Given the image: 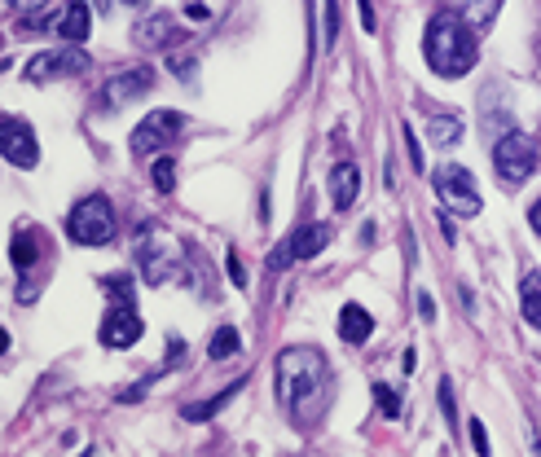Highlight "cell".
<instances>
[{
	"label": "cell",
	"mask_w": 541,
	"mask_h": 457,
	"mask_svg": "<svg viewBox=\"0 0 541 457\" xmlns=\"http://www.w3.org/2000/svg\"><path fill=\"white\" fill-rule=\"evenodd\" d=\"M5 159L14 167H36L40 163L36 132H31V124H27V119H18V115L5 119Z\"/></svg>",
	"instance_id": "7c38bea8"
},
{
	"label": "cell",
	"mask_w": 541,
	"mask_h": 457,
	"mask_svg": "<svg viewBox=\"0 0 541 457\" xmlns=\"http://www.w3.org/2000/svg\"><path fill=\"white\" fill-rule=\"evenodd\" d=\"M150 84H154L150 66H132V71H119V75H110V80L102 84V102L110 110H119V106L137 102L141 93H150Z\"/></svg>",
	"instance_id": "8fae6325"
},
{
	"label": "cell",
	"mask_w": 541,
	"mask_h": 457,
	"mask_svg": "<svg viewBox=\"0 0 541 457\" xmlns=\"http://www.w3.org/2000/svg\"><path fill=\"white\" fill-rule=\"evenodd\" d=\"M229 277H234V286H247V273H242V264H238L234 251H229Z\"/></svg>",
	"instance_id": "4dcf8cb0"
},
{
	"label": "cell",
	"mask_w": 541,
	"mask_h": 457,
	"mask_svg": "<svg viewBox=\"0 0 541 457\" xmlns=\"http://www.w3.org/2000/svg\"><path fill=\"white\" fill-rule=\"evenodd\" d=\"M502 14V0H462V22L471 31H489Z\"/></svg>",
	"instance_id": "e0dca14e"
},
{
	"label": "cell",
	"mask_w": 541,
	"mask_h": 457,
	"mask_svg": "<svg viewBox=\"0 0 541 457\" xmlns=\"http://www.w3.org/2000/svg\"><path fill=\"white\" fill-rule=\"evenodd\" d=\"M102 9H115V5H146V0H97Z\"/></svg>",
	"instance_id": "836d02e7"
},
{
	"label": "cell",
	"mask_w": 541,
	"mask_h": 457,
	"mask_svg": "<svg viewBox=\"0 0 541 457\" xmlns=\"http://www.w3.org/2000/svg\"><path fill=\"white\" fill-rule=\"evenodd\" d=\"M374 334V317L361 304H344L339 308V339L344 343H366Z\"/></svg>",
	"instance_id": "9a60e30c"
},
{
	"label": "cell",
	"mask_w": 541,
	"mask_h": 457,
	"mask_svg": "<svg viewBox=\"0 0 541 457\" xmlns=\"http://www.w3.org/2000/svg\"><path fill=\"white\" fill-rule=\"evenodd\" d=\"M418 317L436 321V304H432V295H427V291H418Z\"/></svg>",
	"instance_id": "f546056e"
},
{
	"label": "cell",
	"mask_w": 541,
	"mask_h": 457,
	"mask_svg": "<svg viewBox=\"0 0 541 457\" xmlns=\"http://www.w3.org/2000/svg\"><path fill=\"white\" fill-rule=\"evenodd\" d=\"M401 365H405V374H414V365H418V356H414V348L401 356Z\"/></svg>",
	"instance_id": "d590c367"
},
{
	"label": "cell",
	"mask_w": 541,
	"mask_h": 457,
	"mask_svg": "<svg viewBox=\"0 0 541 457\" xmlns=\"http://www.w3.org/2000/svg\"><path fill=\"white\" fill-rule=\"evenodd\" d=\"M238 392H242V383L225 387V392H220V396H212V400H198V405H190V409H185V418H190V422H207L212 414H220V405H225L229 396H238Z\"/></svg>",
	"instance_id": "ffe728a7"
},
{
	"label": "cell",
	"mask_w": 541,
	"mask_h": 457,
	"mask_svg": "<svg viewBox=\"0 0 541 457\" xmlns=\"http://www.w3.org/2000/svg\"><path fill=\"white\" fill-rule=\"evenodd\" d=\"M330 238H335L330 225H304V229H295L291 242H282V247L269 255V269L282 273V269H291L295 260H313V255H322L330 247Z\"/></svg>",
	"instance_id": "ba28073f"
},
{
	"label": "cell",
	"mask_w": 541,
	"mask_h": 457,
	"mask_svg": "<svg viewBox=\"0 0 541 457\" xmlns=\"http://www.w3.org/2000/svg\"><path fill=\"white\" fill-rule=\"evenodd\" d=\"M66 238L75 247H106L115 238V207H110V198H102V194L80 198L71 207V216H66Z\"/></svg>",
	"instance_id": "277c9868"
},
{
	"label": "cell",
	"mask_w": 541,
	"mask_h": 457,
	"mask_svg": "<svg viewBox=\"0 0 541 457\" xmlns=\"http://www.w3.org/2000/svg\"><path fill=\"white\" fill-rule=\"evenodd\" d=\"M357 5H361V27L374 31V9H370V0H357Z\"/></svg>",
	"instance_id": "1f68e13d"
},
{
	"label": "cell",
	"mask_w": 541,
	"mask_h": 457,
	"mask_svg": "<svg viewBox=\"0 0 541 457\" xmlns=\"http://www.w3.org/2000/svg\"><path fill=\"white\" fill-rule=\"evenodd\" d=\"M423 53H427V66H432L436 75H445V80H462L480 58L476 53V31L454 14H436L432 27H427V36H423Z\"/></svg>",
	"instance_id": "7a4b0ae2"
},
{
	"label": "cell",
	"mask_w": 541,
	"mask_h": 457,
	"mask_svg": "<svg viewBox=\"0 0 541 457\" xmlns=\"http://www.w3.org/2000/svg\"><path fill=\"white\" fill-rule=\"evenodd\" d=\"M335 31H339V9H335V0H326V49L335 44Z\"/></svg>",
	"instance_id": "f1b7e54d"
},
{
	"label": "cell",
	"mask_w": 541,
	"mask_h": 457,
	"mask_svg": "<svg viewBox=\"0 0 541 457\" xmlns=\"http://www.w3.org/2000/svg\"><path fill=\"white\" fill-rule=\"evenodd\" d=\"M154 189H159V194H172V185H176V159H168V154H163V159H154Z\"/></svg>",
	"instance_id": "cb8c5ba5"
},
{
	"label": "cell",
	"mask_w": 541,
	"mask_h": 457,
	"mask_svg": "<svg viewBox=\"0 0 541 457\" xmlns=\"http://www.w3.org/2000/svg\"><path fill=\"white\" fill-rule=\"evenodd\" d=\"M330 365L326 356L308 343H295L278 356V400L295 422H313L326 409Z\"/></svg>",
	"instance_id": "6da1fadb"
},
{
	"label": "cell",
	"mask_w": 541,
	"mask_h": 457,
	"mask_svg": "<svg viewBox=\"0 0 541 457\" xmlns=\"http://www.w3.org/2000/svg\"><path fill=\"white\" fill-rule=\"evenodd\" d=\"M520 308H524V321L541 330V273H528L520 282Z\"/></svg>",
	"instance_id": "ac0fdd59"
},
{
	"label": "cell",
	"mask_w": 541,
	"mask_h": 457,
	"mask_svg": "<svg viewBox=\"0 0 541 457\" xmlns=\"http://www.w3.org/2000/svg\"><path fill=\"white\" fill-rule=\"evenodd\" d=\"M432 189L454 216H480V185L462 163H440L432 172Z\"/></svg>",
	"instance_id": "5b68a950"
},
{
	"label": "cell",
	"mask_w": 541,
	"mask_h": 457,
	"mask_svg": "<svg viewBox=\"0 0 541 457\" xmlns=\"http://www.w3.org/2000/svg\"><path fill=\"white\" fill-rule=\"evenodd\" d=\"M427 141H432L436 150H454L462 141V119L458 115H432L427 119Z\"/></svg>",
	"instance_id": "2e32d148"
},
{
	"label": "cell",
	"mask_w": 541,
	"mask_h": 457,
	"mask_svg": "<svg viewBox=\"0 0 541 457\" xmlns=\"http://www.w3.org/2000/svg\"><path fill=\"white\" fill-rule=\"evenodd\" d=\"M374 405H379L383 418H401V414H405V409H401V396H396L388 383H374Z\"/></svg>",
	"instance_id": "603a6c76"
},
{
	"label": "cell",
	"mask_w": 541,
	"mask_h": 457,
	"mask_svg": "<svg viewBox=\"0 0 541 457\" xmlns=\"http://www.w3.org/2000/svg\"><path fill=\"white\" fill-rule=\"evenodd\" d=\"M361 194V167L352 159H339L335 167H330V198H335L339 211H348L352 203H357Z\"/></svg>",
	"instance_id": "4fadbf2b"
},
{
	"label": "cell",
	"mask_w": 541,
	"mask_h": 457,
	"mask_svg": "<svg viewBox=\"0 0 541 457\" xmlns=\"http://www.w3.org/2000/svg\"><path fill=\"white\" fill-rule=\"evenodd\" d=\"M58 36L66 44H84L88 40V31H93V14H88V5L84 0H71V5H62V14H58Z\"/></svg>",
	"instance_id": "5bb4252c"
},
{
	"label": "cell",
	"mask_w": 541,
	"mask_h": 457,
	"mask_svg": "<svg viewBox=\"0 0 541 457\" xmlns=\"http://www.w3.org/2000/svg\"><path fill=\"white\" fill-rule=\"evenodd\" d=\"M405 146H410V163H414V172H427V159H423V146H418L414 128H405Z\"/></svg>",
	"instance_id": "83f0119b"
},
{
	"label": "cell",
	"mask_w": 541,
	"mask_h": 457,
	"mask_svg": "<svg viewBox=\"0 0 541 457\" xmlns=\"http://www.w3.org/2000/svg\"><path fill=\"white\" fill-rule=\"evenodd\" d=\"M467 431H471V449H476V457H489L493 449H489V436H484V422H480V418H471V427H467Z\"/></svg>",
	"instance_id": "484cf974"
},
{
	"label": "cell",
	"mask_w": 541,
	"mask_h": 457,
	"mask_svg": "<svg viewBox=\"0 0 541 457\" xmlns=\"http://www.w3.org/2000/svg\"><path fill=\"white\" fill-rule=\"evenodd\" d=\"M40 0H9V9H36Z\"/></svg>",
	"instance_id": "8d00e7d4"
},
{
	"label": "cell",
	"mask_w": 541,
	"mask_h": 457,
	"mask_svg": "<svg viewBox=\"0 0 541 457\" xmlns=\"http://www.w3.org/2000/svg\"><path fill=\"white\" fill-rule=\"evenodd\" d=\"M238 348H242L238 330H234V326H225V330H216V334H212V343H207V356H212V361H225V356H234Z\"/></svg>",
	"instance_id": "44dd1931"
},
{
	"label": "cell",
	"mask_w": 541,
	"mask_h": 457,
	"mask_svg": "<svg viewBox=\"0 0 541 457\" xmlns=\"http://www.w3.org/2000/svg\"><path fill=\"white\" fill-rule=\"evenodd\" d=\"M146 334V326H141L137 308H132V299H119V304H110L106 321H102V343L106 348H132V343Z\"/></svg>",
	"instance_id": "30bf717a"
},
{
	"label": "cell",
	"mask_w": 541,
	"mask_h": 457,
	"mask_svg": "<svg viewBox=\"0 0 541 457\" xmlns=\"http://www.w3.org/2000/svg\"><path fill=\"white\" fill-rule=\"evenodd\" d=\"M181 128H185V115H176V110H154V115H146L137 128H132L128 146H132L137 159H146V154L168 150L172 141L181 137Z\"/></svg>",
	"instance_id": "52a82bcc"
},
{
	"label": "cell",
	"mask_w": 541,
	"mask_h": 457,
	"mask_svg": "<svg viewBox=\"0 0 541 457\" xmlns=\"http://www.w3.org/2000/svg\"><path fill=\"white\" fill-rule=\"evenodd\" d=\"M440 409H445V418H449V427H458V405H454V383H440Z\"/></svg>",
	"instance_id": "d4e9b609"
},
{
	"label": "cell",
	"mask_w": 541,
	"mask_h": 457,
	"mask_svg": "<svg viewBox=\"0 0 541 457\" xmlns=\"http://www.w3.org/2000/svg\"><path fill=\"white\" fill-rule=\"evenodd\" d=\"M9 255H14V269L27 273L31 264H36V242H31V233H18L14 247H9Z\"/></svg>",
	"instance_id": "7402d4cb"
},
{
	"label": "cell",
	"mask_w": 541,
	"mask_h": 457,
	"mask_svg": "<svg viewBox=\"0 0 541 457\" xmlns=\"http://www.w3.org/2000/svg\"><path fill=\"white\" fill-rule=\"evenodd\" d=\"M84 71H88V53H80L71 44V49L36 53L22 75H27V84H49V80H58V75H84Z\"/></svg>",
	"instance_id": "9c48e42d"
},
{
	"label": "cell",
	"mask_w": 541,
	"mask_h": 457,
	"mask_svg": "<svg viewBox=\"0 0 541 457\" xmlns=\"http://www.w3.org/2000/svg\"><path fill=\"white\" fill-rule=\"evenodd\" d=\"M383 185L396 189V167H392V159H388V167H383Z\"/></svg>",
	"instance_id": "d6a6232c"
},
{
	"label": "cell",
	"mask_w": 541,
	"mask_h": 457,
	"mask_svg": "<svg viewBox=\"0 0 541 457\" xmlns=\"http://www.w3.org/2000/svg\"><path fill=\"white\" fill-rule=\"evenodd\" d=\"M137 260H141L146 282L163 286V282H172V277H181L185 251H181V242L168 238L159 225H141V233H137Z\"/></svg>",
	"instance_id": "3957f363"
},
{
	"label": "cell",
	"mask_w": 541,
	"mask_h": 457,
	"mask_svg": "<svg viewBox=\"0 0 541 457\" xmlns=\"http://www.w3.org/2000/svg\"><path fill=\"white\" fill-rule=\"evenodd\" d=\"M528 220H533V229L541 233V198H537V203H533V211H528Z\"/></svg>",
	"instance_id": "e575fe53"
},
{
	"label": "cell",
	"mask_w": 541,
	"mask_h": 457,
	"mask_svg": "<svg viewBox=\"0 0 541 457\" xmlns=\"http://www.w3.org/2000/svg\"><path fill=\"white\" fill-rule=\"evenodd\" d=\"M132 36H137V44H163V40L172 36V18L168 14H154L150 22H141Z\"/></svg>",
	"instance_id": "d6986e66"
},
{
	"label": "cell",
	"mask_w": 541,
	"mask_h": 457,
	"mask_svg": "<svg viewBox=\"0 0 541 457\" xmlns=\"http://www.w3.org/2000/svg\"><path fill=\"white\" fill-rule=\"evenodd\" d=\"M537 163H541V150H537V141L528 137V132H506V137L493 146V167H498V176L506 185H524L528 176L537 172Z\"/></svg>",
	"instance_id": "8992f818"
},
{
	"label": "cell",
	"mask_w": 541,
	"mask_h": 457,
	"mask_svg": "<svg viewBox=\"0 0 541 457\" xmlns=\"http://www.w3.org/2000/svg\"><path fill=\"white\" fill-rule=\"evenodd\" d=\"M194 58H190V53H185V58H181V53H172V58H168V71L176 75V80H181V75H185V80H194Z\"/></svg>",
	"instance_id": "4316f807"
}]
</instances>
